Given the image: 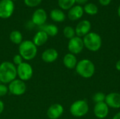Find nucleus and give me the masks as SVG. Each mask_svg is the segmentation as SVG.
<instances>
[{
    "instance_id": "1",
    "label": "nucleus",
    "mask_w": 120,
    "mask_h": 119,
    "mask_svg": "<svg viewBox=\"0 0 120 119\" xmlns=\"http://www.w3.org/2000/svg\"><path fill=\"white\" fill-rule=\"evenodd\" d=\"M17 77V67L8 61H5L0 65V82L4 84L10 83Z\"/></svg>"
},
{
    "instance_id": "2",
    "label": "nucleus",
    "mask_w": 120,
    "mask_h": 119,
    "mask_svg": "<svg viewBox=\"0 0 120 119\" xmlns=\"http://www.w3.org/2000/svg\"><path fill=\"white\" fill-rule=\"evenodd\" d=\"M77 73L84 79L92 77L95 73L96 67L94 63L89 59H83L79 60L75 67Z\"/></svg>"
},
{
    "instance_id": "3",
    "label": "nucleus",
    "mask_w": 120,
    "mask_h": 119,
    "mask_svg": "<svg viewBox=\"0 0 120 119\" xmlns=\"http://www.w3.org/2000/svg\"><path fill=\"white\" fill-rule=\"evenodd\" d=\"M18 51L23 60L29 61L36 57L37 54V47L32 41L25 40L22 41L19 45Z\"/></svg>"
},
{
    "instance_id": "4",
    "label": "nucleus",
    "mask_w": 120,
    "mask_h": 119,
    "mask_svg": "<svg viewBox=\"0 0 120 119\" xmlns=\"http://www.w3.org/2000/svg\"><path fill=\"white\" fill-rule=\"evenodd\" d=\"M84 47L90 51L96 52L102 46V39L101 36L96 32H89L83 39Z\"/></svg>"
},
{
    "instance_id": "5",
    "label": "nucleus",
    "mask_w": 120,
    "mask_h": 119,
    "mask_svg": "<svg viewBox=\"0 0 120 119\" xmlns=\"http://www.w3.org/2000/svg\"><path fill=\"white\" fill-rule=\"evenodd\" d=\"M89 107L86 100H79L74 102L70 107V114L75 117H82L86 115L89 112Z\"/></svg>"
},
{
    "instance_id": "6",
    "label": "nucleus",
    "mask_w": 120,
    "mask_h": 119,
    "mask_svg": "<svg viewBox=\"0 0 120 119\" xmlns=\"http://www.w3.org/2000/svg\"><path fill=\"white\" fill-rule=\"evenodd\" d=\"M17 76L19 79L25 81L30 80L33 76V69L27 62H22L17 67Z\"/></svg>"
},
{
    "instance_id": "7",
    "label": "nucleus",
    "mask_w": 120,
    "mask_h": 119,
    "mask_svg": "<svg viewBox=\"0 0 120 119\" xmlns=\"http://www.w3.org/2000/svg\"><path fill=\"white\" fill-rule=\"evenodd\" d=\"M8 92L11 94L13 95L19 96L23 95L25 93L27 87L25 81L20 79H15L10 83H8Z\"/></svg>"
},
{
    "instance_id": "8",
    "label": "nucleus",
    "mask_w": 120,
    "mask_h": 119,
    "mask_svg": "<svg viewBox=\"0 0 120 119\" xmlns=\"http://www.w3.org/2000/svg\"><path fill=\"white\" fill-rule=\"evenodd\" d=\"M15 8L14 3L12 0L0 1V18L2 19L9 18L13 13Z\"/></svg>"
},
{
    "instance_id": "9",
    "label": "nucleus",
    "mask_w": 120,
    "mask_h": 119,
    "mask_svg": "<svg viewBox=\"0 0 120 119\" xmlns=\"http://www.w3.org/2000/svg\"><path fill=\"white\" fill-rule=\"evenodd\" d=\"M84 48V46L83 39L79 36H75L72 39H70L68 44V50L70 53L74 55L79 54L83 50Z\"/></svg>"
},
{
    "instance_id": "10",
    "label": "nucleus",
    "mask_w": 120,
    "mask_h": 119,
    "mask_svg": "<svg viewBox=\"0 0 120 119\" xmlns=\"http://www.w3.org/2000/svg\"><path fill=\"white\" fill-rule=\"evenodd\" d=\"M47 19L46 12L43 8L37 9L32 15V22L37 26H42L44 25Z\"/></svg>"
},
{
    "instance_id": "11",
    "label": "nucleus",
    "mask_w": 120,
    "mask_h": 119,
    "mask_svg": "<svg viewBox=\"0 0 120 119\" xmlns=\"http://www.w3.org/2000/svg\"><path fill=\"white\" fill-rule=\"evenodd\" d=\"M109 107L105 102L96 103L94 108V114L99 119H105L109 114Z\"/></svg>"
},
{
    "instance_id": "12",
    "label": "nucleus",
    "mask_w": 120,
    "mask_h": 119,
    "mask_svg": "<svg viewBox=\"0 0 120 119\" xmlns=\"http://www.w3.org/2000/svg\"><path fill=\"white\" fill-rule=\"evenodd\" d=\"M105 102L109 108L120 109V93H110L105 96Z\"/></svg>"
},
{
    "instance_id": "13",
    "label": "nucleus",
    "mask_w": 120,
    "mask_h": 119,
    "mask_svg": "<svg viewBox=\"0 0 120 119\" xmlns=\"http://www.w3.org/2000/svg\"><path fill=\"white\" fill-rule=\"evenodd\" d=\"M91 27V25L89 20H84L80 21L77 24L75 28V33L77 36L82 37L86 36L87 34L90 32Z\"/></svg>"
},
{
    "instance_id": "14",
    "label": "nucleus",
    "mask_w": 120,
    "mask_h": 119,
    "mask_svg": "<svg viewBox=\"0 0 120 119\" xmlns=\"http://www.w3.org/2000/svg\"><path fill=\"white\" fill-rule=\"evenodd\" d=\"M64 108L60 104H53L47 110V116L50 119H59L63 114Z\"/></svg>"
},
{
    "instance_id": "15",
    "label": "nucleus",
    "mask_w": 120,
    "mask_h": 119,
    "mask_svg": "<svg viewBox=\"0 0 120 119\" xmlns=\"http://www.w3.org/2000/svg\"><path fill=\"white\" fill-rule=\"evenodd\" d=\"M58 57V51L54 48H48L41 54V59L46 63H52L55 62Z\"/></svg>"
},
{
    "instance_id": "16",
    "label": "nucleus",
    "mask_w": 120,
    "mask_h": 119,
    "mask_svg": "<svg viewBox=\"0 0 120 119\" xmlns=\"http://www.w3.org/2000/svg\"><path fill=\"white\" fill-rule=\"evenodd\" d=\"M83 13H84V8L81 6L77 5L72 6L69 10L68 16L70 20L75 21L81 18L83 15Z\"/></svg>"
},
{
    "instance_id": "17",
    "label": "nucleus",
    "mask_w": 120,
    "mask_h": 119,
    "mask_svg": "<svg viewBox=\"0 0 120 119\" xmlns=\"http://www.w3.org/2000/svg\"><path fill=\"white\" fill-rule=\"evenodd\" d=\"M48 39H49V36L47 35V34L42 30H39L34 36L32 41L37 47L41 46L46 43Z\"/></svg>"
},
{
    "instance_id": "18",
    "label": "nucleus",
    "mask_w": 120,
    "mask_h": 119,
    "mask_svg": "<svg viewBox=\"0 0 120 119\" xmlns=\"http://www.w3.org/2000/svg\"><path fill=\"white\" fill-rule=\"evenodd\" d=\"M63 64L65 65V67L69 69H75L77 64L78 62L77 59L75 56V55L72 54L70 53H67L64 58H63Z\"/></svg>"
},
{
    "instance_id": "19",
    "label": "nucleus",
    "mask_w": 120,
    "mask_h": 119,
    "mask_svg": "<svg viewBox=\"0 0 120 119\" xmlns=\"http://www.w3.org/2000/svg\"><path fill=\"white\" fill-rule=\"evenodd\" d=\"M50 17L54 22H61L65 20V13L60 9H53L50 13Z\"/></svg>"
},
{
    "instance_id": "20",
    "label": "nucleus",
    "mask_w": 120,
    "mask_h": 119,
    "mask_svg": "<svg viewBox=\"0 0 120 119\" xmlns=\"http://www.w3.org/2000/svg\"><path fill=\"white\" fill-rule=\"evenodd\" d=\"M40 30H42L45 32L47 35L49 36H55L58 33V28L56 25L53 24H49V25H44L40 27Z\"/></svg>"
},
{
    "instance_id": "21",
    "label": "nucleus",
    "mask_w": 120,
    "mask_h": 119,
    "mask_svg": "<svg viewBox=\"0 0 120 119\" xmlns=\"http://www.w3.org/2000/svg\"><path fill=\"white\" fill-rule=\"evenodd\" d=\"M9 39L12 43L14 44H18L20 45L22 42V34L20 31L18 30H13L10 33Z\"/></svg>"
},
{
    "instance_id": "22",
    "label": "nucleus",
    "mask_w": 120,
    "mask_h": 119,
    "mask_svg": "<svg viewBox=\"0 0 120 119\" xmlns=\"http://www.w3.org/2000/svg\"><path fill=\"white\" fill-rule=\"evenodd\" d=\"M84 11L89 15H96L98 13V8L97 7L96 5H95L94 4H92V3H89V4H87L84 6Z\"/></svg>"
},
{
    "instance_id": "23",
    "label": "nucleus",
    "mask_w": 120,
    "mask_h": 119,
    "mask_svg": "<svg viewBox=\"0 0 120 119\" xmlns=\"http://www.w3.org/2000/svg\"><path fill=\"white\" fill-rule=\"evenodd\" d=\"M58 6L63 10L70 9L75 4V0H58Z\"/></svg>"
},
{
    "instance_id": "24",
    "label": "nucleus",
    "mask_w": 120,
    "mask_h": 119,
    "mask_svg": "<svg viewBox=\"0 0 120 119\" xmlns=\"http://www.w3.org/2000/svg\"><path fill=\"white\" fill-rule=\"evenodd\" d=\"M63 34L67 39H71L75 36V29L70 26H66L63 29Z\"/></svg>"
},
{
    "instance_id": "25",
    "label": "nucleus",
    "mask_w": 120,
    "mask_h": 119,
    "mask_svg": "<svg viewBox=\"0 0 120 119\" xmlns=\"http://www.w3.org/2000/svg\"><path fill=\"white\" fill-rule=\"evenodd\" d=\"M105 96H106V95H105L103 93H102V92H98V93H96L93 95L92 100H94V102L96 104V103H100V102H105Z\"/></svg>"
},
{
    "instance_id": "26",
    "label": "nucleus",
    "mask_w": 120,
    "mask_h": 119,
    "mask_svg": "<svg viewBox=\"0 0 120 119\" xmlns=\"http://www.w3.org/2000/svg\"><path fill=\"white\" fill-rule=\"evenodd\" d=\"M42 0H24L26 6L29 7H35L41 4Z\"/></svg>"
},
{
    "instance_id": "27",
    "label": "nucleus",
    "mask_w": 120,
    "mask_h": 119,
    "mask_svg": "<svg viewBox=\"0 0 120 119\" xmlns=\"http://www.w3.org/2000/svg\"><path fill=\"white\" fill-rule=\"evenodd\" d=\"M22 58L21 57V55L20 54H17V55H15L14 57H13V64L15 65H16L17 67L18 65H20L21 63H22Z\"/></svg>"
},
{
    "instance_id": "28",
    "label": "nucleus",
    "mask_w": 120,
    "mask_h": 119,
    "mask_svg": "<svg viewBox=\"0 0 120 119\" xmlns=\"http://www.w3.org/2000/svg\"><path fill=\"white\" fill-rule=\"evenodd\" d=\"M8 93V88L6 84L0 83V97L5 96Z\"/></svg>"
},
{
    "instance_id": "29",
    "label": "nucleus",
    "mask_w": 120,
    "mask_h": 119,
    "mask_svg": "<svg viewBox=\"0 0 120 119\" xmlns=\"http://www.w3.org/2000/svg\"><path fill=\"white\" fill-rule=\"evenodd\" d=\"M112 0H99L100 4L102 6H108L110 4Z\"/></svg>"
},
{
    "instance_id": "30",
    "label": "nucleus",
    "mask_w": 120,
    "mask_h": 119,
    "mask_svg": "<svg viewBox=\"0 0 120 119\" xmlns=\"http://www.w3.org/2000/svg\"><path fill=\"white\" fill-rule=\"evenodd\" d=\"M88 1V0H75V2H77L79 6L86 4Z\"/></svg>"
},
{
    "instance_id": "31",
    "label": "nucleus",
    "mask_w": 120,
    "mask_h": 119,
    "mask_svg": "<svg viewBox=\"0 0 120 119\" xmlns=\"http://www.w3.org/2000/svg\"><path fill=\"white\" fill-rule=\"evenodd\" d=\"M4 109V104L1 100H0V114L3 112Z\"/></svg>"
},
{
    "instance_id": "32",
    "label": "nucleus",
    "mask_w": 120,
    "mask_h": 119,
    "mask_svg": "<svg viewBox=\"0 0 120 119\" xmlns=\"http://www.w3.org/2000/svg\"><path fill=\"white\" fill-rule=\"evenodd\" d=\"M115 68L117 69V71L120 72V60H118V61L116 62V64H115Z\"/></svg>"
},
{
    "instance_id": "33",
    "label": "nucleus",
    "mask_w": 120,
    "mask_h": 119,
    "mask_svg": "<svg viewBox=\"0 0 120 119\" xmlns=\"http://www.w3.org/2000/svg\"><path fill=\"white\" fill-rule=\"evenodd\" d=\"M112 119H120V112H118V113H117V114L112 117Z\"/></svg>"
},
{
    "instance_id": "34",
    "label": "nucleus",
    "mask_w": 120,
    "mask_h": 119,
    "mask_svg": "<svg viewBox=\"0 0 120 119\" xmlns=\"http://www.w3.org/2000/svg\"><path fill=\"white\" fill-rule=\"evenodd\" d=\"M118 15L120 18V5L119 6V8H118Z\"/></svg>"
},
{
    "instance_id": "35",
    "label": "nucleus",
    "mask_w": 120,
    "mask_h": 119,
    "mask_svg": "<svg viewBox=\"0 0 120 119\" xmlns=\"http://www.w3.org/2000/svg\"><path fill=\"white\" fill-rule=\"evenodd\" d=\"M12 1H17V0H12Z\"/></svg>"
}]
</instances>
